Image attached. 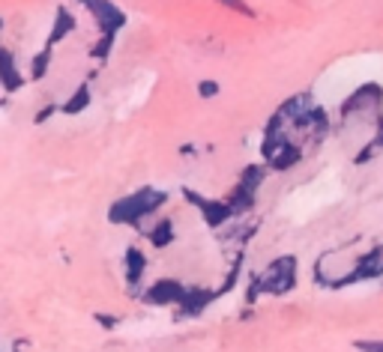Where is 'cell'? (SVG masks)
Wrapping results in <instances>:
<instances>
[{"label": "cell", "mask_w": 383, "mask_h": 352, "mask_svg": "<svg viewBox=\"0 0 383 352\" xmlns=\"http://www.w3.org/2000/svg\"><path fill=\"white\" fill-rule=\"evenodd\" d=\"M168 200H171V192L144 185V188H138V192L111 203L108 221L114 227H138L141 221H147V218H159V212L165 209Z\"/></svg>", "instance_id": "cell-1"}, {"label": "cell", "mask_w": 383, "mask_h": 352, "mask_svg": "<svg viewBox=\"0 0 383 352\" xmlns=\"http://www.w3.org/2000/svg\"><path fill=\"white\" fill-rule=\"evenodd\" d=\"M380 114H383V87L377 81H365L342 101V108H338V120L350 123V120H362V116L377 120Z\"/></svg>", "instance_id": "cell-2"}, {"label": "cell", "mask_w": 383, "mask_h": 352, "mask_svg": "<svg viewBox=\"0 0 383 352\" xmlns=\"http://www.w3.org/2000/svg\"><path fill=\"white\" fill-rule=\"evenodd\" d=\"M261 275L264 284V296H288V292L296 290V281H300V260L293 254H281L276 260H269Z\"/></svg>", "instance_id": "cell-3"}, {"label": "cell", "mask_w": 383, "mask_h": 352, "mask_svg": "<svg viewBox=\"0 0 383 352\" xmlns=\"http://www.w3.org/2000/svg\"><path fill=\"white\" fill-rule=\"evenodd\" d=\"M180 194H183V200H186V207L198 209L201 221H204L210 230H225L231 221H237V215H234V209L228 207V200H225V197H222V200L207 197V194L195 192V188H189V185H183Z\"/></svg>", "instance_id": "cell-4"}, {"label": "cell", "mask_w": 383, "mask_h": 352, "mask_svg": "<svg viewBox=\"0 0 383 352\" xmlns=\"http://www.w3.org/2000/svg\"><path fill=\"white\" fill-rule=\"evenodd\" d=\"M383 275V245H372L362 257H357L345 269V275L333 284V290H347V287H357L365 281H374V277Z\"/></svg>", "instance_id": "cell-5"}, {"label": "cell", "mask_w": 383, "mask_h": 352, "mask_svg": "<svg viewBox=\"0 0 383 352\" xmlns=\"http://www.w3.org/2000/svg\"><path fill=\"white\" fill-rule=\"evenodd\" d=\"M78 4L84 6L93 16L96 21V31L99 33H111V36H117L123 27H126V12L114 4V0H78Z\"/></svg>", "instance_id": "cell-6"}, {"label": "cell", "mask_w": 383, "mask_h": 352, "mask_svg": "<svg viewBox=\"0 0 383 352\" xmlns=\"http://www.w3.org/2000/svg\"><path fill=\"white\" fill-rule=\"evenodd\" d=\"M147 269H150V260L144 254V248L126 245V251H123V281H126V290H129L132 299H141V292H144Z\"/></svg>", "instance_id": "cell-7"}, {"label": "cell", "mask_w": 383, "mask_h": 352, "mask_svg": "<svg viewBox=\"0 0 383 352\" xmlns=\"http://www.w3.org/2000/svg\"><path fill=\"white\" fill-rule=\"evenodd\" d=\"M186 284H180L177 277H159V281H153L144 287L141 292V302L150 304V307H177L186 296Z\"/></svg>", "instance_id": "cell-8"}, {"label": "cell", "mask_w": 383, "mask_h": 352, "mask_svg": "<svg viewBox=\"0 0 383 352\" xmlns=\"http://www.w3.org/2000/svg\"><path fill=\"white\" fill-rule=\"evenodd\" d=\"M212 302H219L216 287H189L186 296H183V302L174 307L177 319H198V317H204V311Z\"/></svg>", "instance_id": "cell-9"}, {"label": "cell", "mask_w": 383, "mask_h": 352, "mask_svg": "<svg viewBox=\"0 0 383 352\" xmlns=\"http://www.w3.org/2000/svg\"><path fill=\"white\" fill-rule=\"evenodd\" d=\"M144 239H147L150 248H156V251H165V248H171L174 239H177V224H174V218H171V215H159V218H156V221L147 227Z\"/></svg>", "instance_id": "cell-10"}, {"label": "cell", "mask_w": 383, "mask_h": 352, "mask_svg": "<svg viewBox=\"0 0 383 352\" xmlns=\"http://www.w3.org/2000/svg\"><path fill=\"white\" fill-rule=\"evenodd\" d=\"M78 31V18H75V12L69 9V6H58L54 9V18H51V27H48V39H45V45H60V42L69 36V33H75Z\"/></svg>", "instance_id": "cell-11"}, {"label": "cell", "mask_w": 383, "mask_h": 352, "mask_svg": "<svg viewBox=\"0 0 383 352\" xmlns=\"http://www.w3.org/2000/svg\"><path fill=\"white\" fill-rule=\"evenodd\" d=\"M303 155H306V150L300 143H296L293 138H288L285 141V146L266 161V167H269V173H288V170H293L296 165L303 161Z\"/></svg>", "instance_id": "cell-12"}, {"label": "cell", "mask_w": 383, "mask_h": 352, "mask_svg": "<svg viewBox=\"0 0 383 352\" xmlns=\"http://www.w3.org/2000/svg\"><path fill=\"white\" fill-rule=\"evenodd\" d=\"M93 81L87 78V81H81L72 93H69L63 101H60V114H66V116H78V114H84L90 105H93V87H90Z\"/></svg>", "instance_id": "cell-13"}, {"label": "cell", "mask_w": 383, "mask_h": 352, "mask_svg": "<svg viewBox=\"0 0 383 352\" xmlns=\"http://www.w3.org/2000/svg\"><path fill=\"white\" fill-rule=\"evenodd\" d=\"M4 72H0V81H4V93L6 96H12V93H18V90H24V84L31 81V75H24V72L16 66V57H12V51L9 48H4Z\"/></svg>", "instance_id": "cell-14"}, {"label": "cell", "mask_w": 383, "mask_h": 352, "mask_svg": "<svg viewBox=\"0 0 383 352\" xmlns=\"http://www.w3.org/2000/svg\"><path fill=\"white\" fill-rule=\"evenodd\" d=\"M315 105H318V101H315V96H311V93H293L291 99L281 101L276 111H281V114H285V120L293 123V120H300V116H306Z\"/></svg>", "instance_id": "cell-15"}, {"label": "cell", "mask_w": 383, "mask_h": 352, "mask_svg": "<svg viewBox=\"0 0 383 352\" xmlns=\"http://www.w3.org/2000/svg\"><path fill=\"white\" fill-rule=\"evenodd\" d=\"M266 176H269V167L264 165V161H252V165H246L243 170H239L237 185L246 188V192H252V194H258L261 185L266 182Z\"/></svg>", "instance_id": "cell-16"}, {"label": "cell", "mask_w": 383, "mask_h": 352, "mask_svg": "<svg viewBox=\"0 0 383 352\" xmlns=\"http://www.w3.org/2000/svg\"><path fill=\"white\" fill-rule=\"evenodd\" d=\"M54 63V48L51 45H42L33 57H31V69H27V75H31V81H42L48 75V69Z\"/></svg>", "instance_id": "cell-17"}, {"label": "cell", "mask_w": 383, "mask_h": 352, "mask_svg": "<svg viewBox=\"0 0 383 352\" xmlns=\"http://www.w3.org/2000/svg\"><path fill=\"white\" fill-rule=\"evenodd\" d=\"M239 277H243V251H239L237 257H234V263H231V269L225 272V277H222V284L216 287V296L219 299H225L228 292H234L237 287H239Z\"/></svg>", "instance_id": "cell-18"}, {"label": "cell", "mask_w": 383, "mask_h": 352, "mask_svg": "<svg viewBox=\"0 0 383 352\" xmlns=\"http://www.w3.org/2000/svg\"><path fill=\"white\" fill-rule=\"evenodd\" d=\"M114 45H117V36H111V33H96L93 39V45L87 48V57L93 63H105L111 54H114Z\"/></svg>", "instance_id": "cell-19"}, {"label": "cell", "mask_w": 383, "mask_h": 352, "mask_svg": "<svg viewBox=\"0 0 383 352\" xmlns=\"http://www.w3.org/2000/svg\"><path fill=\"white\" fill-rule=\"evenodd\" d=\"M195 93H198V99L210 101V99H216V96L222 93V84H219L216 78H201V81L195 84Z\"/></svg>", "instance_id": "cell-20"}, {"label": "cell", "mask_w": 383, "mask_h": 352, "mask_svg": "<svg viewBox=\"0 0 383 352\" xmlns=\"http://www.w3.org/2000/svg\"><path fill=\"white\" fill-rule=\"evenodd\" d=\"M216 4L222 6V9H228V12H234V16H243V18H258V12H254L246 0H216Z\"/></svg>", "instance_id": "cell-21"}, {"label": "cell", "mask_w": 383, "mask_h": 352, "mask_svg": "<svg viewBox=\"0 0 383 352\" xmlns=\"http://www.w3.org/2000/svg\"><path fill=\"white\" fill-rule=\"evenodd\" d=\"M383 150H380V146L374 143V141H368L365 146H362V150L357 153V155H353V165H368V161H372V158H377Z\"/></svg>", "instance_id": "cell-22"}, {"label": "cell", "mask_w": 383, "mask_h": 352, "mask_svg": "<svg viewBox=\"0 0 383 352\" xmlns=\"http://www.w3.org/2000/svg\"><path fill=\"white\" fill-rule=\"evenodd\" d=\"M93 319H96V326H99V329H105V331H117V329H120V317H117V314L96 311Z\"/></svg>", "instance_id": "cell-23"}, {"label": "cell", "mask_w": 383, "mask_h": 352, "mask_svg": "<svg viewBox=\"0 0 383 352\" xmlns=\"http://www.w3.org/2000/svg\"><path fill=\"white\" fill-rule=\"evenodd\" d=\"M353 349L357 352H383V337H360V341H353Z\"/></svg>", "instance_id": "cell-24"}, {"label": "cell", "mask_w": 383, "mask_h": 352, "mask_svg": "<svg viewBox=\"0 0 383 352\" xmlns=\"http://www.w3.org/2000/svg\"><path fill=\"white\" fill-rule=\"evenodd\" d=\"M58 111H60L58 101H48V105H42V108L36 111V116H33V126H45V123H48V120H51V116L58 114Z\"/></svg>", "instance_id": "cell-25"}, {"label": "cell", "mask_w": 383, "mask_h": 352, "mask_svg": "<svg viewBox=\"0 0 383 352\" xmlns=\"http://www.w3.org/2000/svg\"><path fill=\"white\" fill-rule=\"evenodd\" d=\"M377 146H380V150H383V114L377 116V120H374V138H372Z\"/></svg>", "instance_id": "cell-26"}, {"label": "cell", "mask_w": 383, "mask_h": 352, "mask_svg": "<svg viewBox=\"0 0 383 352\" xmlns=\"http://www.w3.org/2000/svg\"><path fill=\"white\" fill-rule=\"evenodd\" d=\"M180 155H183V158H195V155H198V146H195V143H183V146H180Z\"/></svg>", "instance_id": "cell-27"}]
</instances>
